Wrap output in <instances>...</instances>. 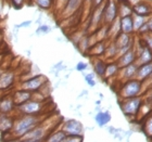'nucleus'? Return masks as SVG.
Instances as JSON below:
<instances>
[{"label": "nucleus", "instance_id": "1", "mask_svg": "<svg viewBox=\"0 0 152 142\" xmlns=\"http://www.w3.org/2000/svg\"><path fill=\"white\" fill-rule=\"evenodd\" d=\"M45 120V117L41 115H20L14 119L12 131L9 133L12 138H22L36 126Z\"/></svg>", "mask_w": 152, "mask_h": 142}, {"label": "nucleus", "instance_id": "2", "mask_svg": "<svg viewBox=\"0 0 152 142\" xmlns=\"http://www.w3.org/2000/svg\"><path fill=\"white\" fill-rule=\"evenodd\" d=\"M143 90L142 82L137 80L136 78L127 80L122 85V87L118 90V98L120 100H125V99H132L140 97L141 92Z\"/></svg>", "mask_w": 152, "mask_h": 142}, {"label": "nucleus", "instance_id": "3", "mask_svg": "<svg viewBox=\"0 0 152 142\" xmlns=\"http://www.w3.org/2000/svg\"><path fill=\"white\" fill-rule=\"evenodd\" d=\"M141 104H142V99L140 97L120 100V106L123 114L127 118H132L133 120L137 119Z\"/></svg>", "mask_w": 152, "mask_h": 142}, {"label": "nucleus", "instance_id": "4", "mask_svg": "<svg viewBox=\"0 0 152 142\" xmlns=\"http://www.w3.org/2000/svg\"><path fill=\"white\" fill-rule=\"evenodd\" d=\"M47 82L48 78L46 76L38 74V75L32 76L31 78L24 80L20 87L22 90H26V91H29L32 93H35V92L39 91L42 87H45V85H47Z\"/></svg>", "mask_w": 152, "mask_h": 142}, {"label": "nucleus", "instance_id": "5", "mask_svg": "<svg viewBox=\"0 0 152 142\" xmlns=\"http://www.w3.org/2000/svg\"><path fill=\"white\" fill-rule=\"evenodd\" d=\"M56 128H52V125H46L45 120L38 126H36L34 129H32L29 133H27L24 137H22V140H41L45 141L47 136L51 131H53Z\"/></svg>", "mask_w": 152, "mask_h": 142}, {"label": "nucleus", "instance_id": "6", "mask_svg": "<svg viewBox=\"0 0 152 142\" xmlns=\"http://www.w3.org/2000/svg\"><path fill=\"white\" fill-rule=\"evenodd\" d=\"M60 128L66 136L84 137V133H85L84 125L79 120L74 119V118L64 120L63 123L61 124Z\"/></svg>", "mask_w": 152, "mask_h": 142}, {"label": "nucleus", "instance_id": "7", "mask_svg": "<svg viewBox=\"0 0 152 142\" xmlns=\"http://www.w3.org/2000/svg\"><path fill=\"white\" fill-rule=\"evenodd\" d=\"M45 103L38 100H29L24 104L16 107V110L21 115H41L44 111Z\"/></svg>", "mask_w": 152, "mask_h": 142}, {"label": "nucleus", "instance_id": "8", "mask_svg": "<svg viewBox=\"0 0 152 142\" xmlns=\"http://www.w3.org/2000/svg\"><path fill=\"white\" fill-rule=\"evenodd\" d=\"M117 17H118V10H117L116 2L113 0H107L104 6V11H103V19H102L103 25L109 26Z\"/></svg>", "mask_w": 152, "mask_h": 142}, {"label": "nucleus", "instance_id": "9", "mask_svg": "<svg viewBox=\"0 0 152 142\" xmlns=\"http://www.w3.org/2000/svg\"><path fill=\"white\" fill-rule=\"evenodd\" d=\"M135 50L137 53V59L135 64L137 66H141V65L152 62V51L149 48H147L143 44L139 48H135Z\"/></svg>", "mask_w": 152, "mask_h": 142}, {"label": "nucleus", "instance_id": "10", "mask_svg": "<svg viewBox=\"0 0 152 142\" xmlns=\"http://www.w3.org/2000/svg\"><path fill=\"white\" fill-rule=\"evenodd\" d=\"M15 82V73L11 70L3 71L0 76V91H7L11 89Z\"/></svg>", "mask_w": 152, "mask_h": 142}, {"label": "nucleus", "instance_id": "11", "mask_svg": "<svg viewBox=\"0 0 152 142\" xmlns=\"http://www.w3.org/2000/svg\"><path fill=\"white\" fill-rule=\"evenodd\" d=\"M136 59H137L136 50H135V48H133V49H130L129 51H127L126 53L120 55V57L115 60V62L117 63V65H118L120 68H123V67H126V66H128V65L134 64L136 62Z\"/></svg>", "mask_w": 152, "mask_h": 142}, {"label": "nucleus", "instance_id": "12", "mask_svg": "<svg viewBox=\"0 0 152 142\" xmlns=\"http://www.w3.org/2000/svg\"><path fill=\"white\" fill-rule=\"evenodd\" d=\"M15 107L12 95H6L0 98V114L10 115Z\"/></svg>", "mask_w": 152, "mask_h": 142}, {"label": "nucleus", "instance_id": "13", "mask_svg": "<svg viewBox=\"0 0 152 142\" xmlns=\"http://www.w3.org/2000/svg\"><path fill=\"white\" fill-rule=\"evenodd\" d=\"M138 70V66L134 63L132 65H128L126 67H123V68H120V72H118V79L121 82H127V80H130V79H134L136 77V73Z\"/></svg>", "mask_w": 152, "mask_h": 142}, {"label": "nucleus", "instance_id": "14", "mask_svg": "<svg viewBox=\"0 0 152 142\" xmlns=\"http://www.w3.org/2000/svg\"><path fill=\"white\" fill-rule=\"evenodd\" d=\"M13 97V101H14V104L15 106H20V105L24 104L27 101L32 100L33 97H34V93L29 91H26V90H22V89H19L12 93Z\"/></svg>", "mask_w": 152, "mask_h": 142}, {"label": "nucleus", "instance_id": "15", "mask_svg": "<svg viewBox=\"0 0 152 142\" xmlns=\"http://www.w3.org/2000/svg\"><path fill=\"white\" fill-rule=\"evenodd\" d=\"M13 116L11 115H6V114H0V133L3 135L10 133L12 131L13 124H14Z\"/></svg>", "mask_w": 152, "mask_h": 142}, {"label": "nucleus", "instance_id": "16", "mask_svg": "<svg viewBox=\"0 0 152 142\" xmlns=\"http://www.w3.org/2000/svg\"><path fill=\"white\" fill-rule=\"evenodd\" d=\"M132 9H133V13L135 15L149 17L152 14L151 6L146 2H138V3H136V4H133V6H132Z\"/></svg>", "mask_w": 152, "mask_h": 142}, {"label": "nucleus", "instance_id": "17", "mask_svg": "<svg viewBox=\"0 0 152 142\" xmlns=\"http://www.w3.org/2000/svg\"><path fill=\"white\" fill-rule=\"evenodd\" d=\"M104 6L105 2L101 3L100 6L96 7L95 11L92 12L91 17H90V26L94 27V28H97L100 23L102 22V19H103V11H104Z\"/></svg>", "mask_w": 152, "mask_h": 142}, {"label": "nucleus", "instance_id": "18", "mask_svg": "<svg viewBox=\"0 0 152 142\" xmlns=\"http://www.w3.org/2000/svg\"><path fill=\"white\" fill-rule=\"evenodd\" d=\"M151 74H152V62H150L148 64L138 66V70H137L136 77L135 78L141 82H145L151 76Z\"/></svg>", "mask_w": 152, "mask_h": 142}, {"label": "nucleus", "instance_id": "19", "mask_svg": "<svg viewBox=\"0 0 152 142\" xmlns=\"http://www.w3.org/2000/svg\"><path fill=\"white\" fill-rule=\"evenodd\" d=\"M108 44H105V40L103 41H98L94 44L88 50L89 55L91 58H100L101 55H104L105 49H107Z\"/></svg>", "mask_w": 152, "mask_h": 142}, {"label": "nucleus", "instance_id": "20", "mask_svg": "<svg viewBox=\"0 0 152 142\" xmlns=\"http://www.w3.org/2000/svg\"><path fill=\"white\" fill-rule=\"evenodd\" d=\"M111 113L110 111H100L95 115V122L100 128H103L111 122Z\"/></svg>", "mask_w": 152, "mask_h": 142}, {"label": "nucleus", "instance_id": "21", "mask_svg": "<svg viewBox=\"0 0 152 142\" xmlns=\"http://www.w3.org/2000/svg\"><path fill=\"white\" fill-rule=\"evenodd\" d=\"M121 24V32L124 34L132 35L134 33V22H133V15L132 16H125L120 19Z\"/></svg>", "mask_w": 152, "mask_h": 142}, {"label": "nucleus", "instance_id": "22", "mask_svg": "<svg viewBox=\"0 0 152 142\" xmlns=\"http://www.w3.org/2000/svg\"><path fill=\"white\" fill-rule=\"evenodd\" d=\"M114 42H115V44H116L118 51H120L121 49H123V48L128 47V46H133L134 44L130 35H128V34H124V33H121L120 35L115 38Z\"/></svg>", "mask_w": 152, "mask_h": 142}, {"label": "nucleus", "instance_id": "23", "mask_svg": "<svg viewBox=\"0 0 152 142\" xmlns=\"http://www.w3.org/2000/svg\"><path fill=\"white\" fill-rule=\"evenodd\" d=\"M92 64H94V71H95L96 75L103 78L105 73V67H107V62L100 59V58H95L92 60Z\"/></svg>", "mask_w": 152, "mask_h": 142}, {"label": "nucleus", "instance_id": "24", "mask_svg": "<svg viewBox=\"0 0 152 142\" xmlns=\"http://www.w3.org/2000/svg\"><path fill=\"white\" fill-rule=\"evenodd\" d=\"M141 131L152 142V113L141 122Z\"/></svg>", "mask_w": 152, "mask_h": 142}, {"label": "nucleus", "instance_id": "25", "mask_svg": "<svg viewBox=\"0 0 152 142\" xmlns=\"http://www.w3.org/2000/svg\"><path fill=\"white\" fill-rule=\"evenodd\" d=\"M65 137H66V135L62 131V129L57 128V129H54L53 131H51L48 135L44 142H62L65 139Z\"/></svg>", "mask_w": 152, "mask_h": 142}, {"label": "nucleus", "instance_id": "26", "mask_svg": "<svg viewBox=\"0 0 152 142\" xmlns=\"http://www.w3.org/2000/svg\"><path fill=\"white\" fill-rule=\"evenodd\" d=\"M83 0H67L65 8L63 10V13H65V16H70L76 12V10L78 9L82 4Z\"/></svg>", "mask_w": 152, "mask_h": 142}, {"label": "nucleus", "instance_id": "27", "mask_svg": "<svg viewBox=\"0 0 152 142\" xmlns=\"http://www.w3.org/2000/svg\"><path fill=\"white\" fill-rule=\"evenodd\" d=\"M118 72H120V67H118V65H117V63L115 61H113L111 63H107L104 77H103V78H105V79L113 78V77L118 75Z\"/></svg>", "mask_w": 152, "mask_h": 142}, {"label": "nucleus", "instance_id": "28", "mask_svg": "<svg viewBox=\"0 0 152 142\" xmlns=\"http://www.w3.org/2000/svg\"><path fill=\"white\" fill-rule=\"evenodd\" d=\"M117 10H118V17H125V16H132L133 15V9L132 6H129V3L127 1H123L120 2V4H117Z\"/></svg>", "mask_w": 152, "mask_h": 142}, {"label": "nucleus", "instance_id": "29", "mask_svg": "<svg viewBox=\"0 0 152 142\" xmlns=\"http://www.w3.org/2000/svg\"><path fill=\"white\" fill-rule=\"evenodd\" d=\"M117 55H118V49H117L116 44L114 42V40H110V42L107 46V49H105L104 52V57L105 59H117Z\"/></svg>", "mask_w": 152, "mask_h": 142}, {"label": "nucleus", "instance_id": "30", "mask_svg": "<svg viewBox=\"0 0 152 142\" xmlns=\"http://www.w3.org/2000/svg\"><path fill=\"white\" fill-rule=\"evenodd\" d=\"M148 21V17L145 16H139V15H133V22H134V32H138L141 26L145 25Z\"/></svg>", "mask_w": 152, "mask_h": 142}, {"label": "nucleus", "instance_id": "31", "mask_svg": "<svg viewBox=\"0 0 152 142\" xmlns=\"http://www.w3.org/2000/svg\"><path fill=\"white\" fill-rule=\"evenodd\" d=\"M35 2L39 8L44 10L50 9L52 7V0H35Z\"/></svg>", "mask_w": 152, "mask_h": 142}, {"label": "nucleus", "instance_id": "32", "mask_svg": "<svg viewBox=\"0 0 152 142\" xmlns=\"http://www.w3.org/2000/svg\"><path fill=\"white\" fill-rule=\"evenodd\" d=\"M51 32V27L48 25H40L36 29V35H47Z\"/></svg>", "mask_w": 152, "mask_h": 142}, {"label": "nucleus", "instance_id": "33", "mask_svg": "<svg viewBox=\"0 0 152 142\" xmlns=\"http://www.w3.org/2000/svg\"><path fill=\"white\" fill-rule=\"evenodd\" d=\"M63 70H65V66L63 65V62H62V61L58 62L57 64H54L53 66L51 67V72H53L56 76L59 75V73H60L61 71H63Z\"/></svg>", "mask_w": 152, "mask_h": 142}, {"label": "nucleus", "instance_id": "34", "mask_svg": "<svg viewBox=\"0 0 152 142\" xmlns=\"http://www.w3.org/2000/svg\"><path fill=\"white\" fill-rule=\"evenodd\" d=\"M85 80L89 87H95L96 84H97V82H96L95 74H94V73H89V74L85 75Z\"/></svg>", "mask_w": 152, "mask_h": 142}, {"label": "nucleus", "instance_id": "35", "mask_svg": "<svg viewBox=\"0 0 152 142\" xmlns=\"http://www.w3.org/2000/svg\"><path fill=\"white\" fill-rule=\"evenodd\" d=\"M142 37H143V44L152 51V34L149 33V34H147V35L142 36Z\"/></svg>", "mask_w": 152, "mask_h": 142}, {"label": "nucleus", "instance_id": "36", "mask_svg": "<svg viewBox=\"0 0 152 142\" xmlns=\"http://www.w3.org/2000/svg\"><path fill=\"white\" fill-rule=\"evenodd\" d=\"M84 141V137H72V136H66L65 139L62 142H83Z\"/></svg>", "mask_w": 152, "mask_h": 142}, {"label": "nucleus", "instance_id": "37", "mask_svg": "<svg viewBox=\"0 0 152 142\" xmlns=\"http://www.w3.org/2000/svg\"><path fill=\"white\" fill-rule=\"evenodd\" d=\"M87 68H88V64L85 62H78L76 65V71H78V72H84Z\"/></svg>", "mask_w": 152, "mask_h": 142}, {"label": "nucleus", "instance_id": "38", "mask_svg": "<svg viewBox=\"0 0 152 142\" xmlns=\"http://www.w3.org/2000/svg\"><path fill=\"white\" fill-rule=\"evenodd\" d=\"M32 25V21H24L21 24H18V25L14 26V28H22V27H28V26Z\"/></svg>", "mask_w": 152, "mask_h": 142}, {"label": "nucleus", "instance_id": "39", "mask_svg": "<svg viewBox=\"0 0 152 142\" xmlns=\"http://www.w3.org/2000/svg\"><path fill=\"white\" fill-rule=\"evenodd\" d=\"M11 1H12L13 6L18 8V9H20L23 6V3H24V0H11Z\"/></svg>", "mask_w": 152, "mask_h": 142}, {"label": "nucleus", "instance_id": "40", "mask_svg": "<svg viewBox=\"0 0 152 142\" xmlns=\"http://www.w3.org/2000/svg\"><path fill=\"white\" fill-rule=\"evenodd\" d=\"M147 25H148V28H149V33L152 34V16L148 17V21H147Z\"/></svg>", "mask_w": 152, "mask_h": 142}, {"label": "nucleus", "instance_id": "41", "mask_svg": "<svg viewBox=\"0 0 152 142\" xmlns=\"http://www.w3.org/2000/svg\"><path fill=\"white\" fill-rule=\"evenodd\" d=\"M3 142H22V139H20V138H12V137H10L9 139H7L6 141Z\"/></svg>", "mask_w": 152, "mask_h": 142}, {"label": "nucleus", "instance_id": "42", "mask_svg": "<svg viewBox=\"0 0 152 142\" xmlns=\"http://www.w3.org/2000/svg\"><path fill=\"white\" fill-rule=\"evenodd\" d=\"M107 129H108L109 133H110L112 135V136H113L114 133H116V129H117V128H115V127H113V126H110V127H108Z\"/></svg>", "mask_w": 152, "mask_h": 142}, {"label": "nucleus", "instance_id": "43", "mask_svg": "<svg viewBox=\"0 0 152 142\" xmlns=\"http://www.w3.org/2000/svg\"><path fill=\"white\" fill-rule=\"evenodd\" d=\"M92 1H94V6H95V8L96 7L100 6L101 3H103V0H92Z\"/></svg>", "mask_w": 152, "mask_h": 142}, {"label": "nucleus", "instance_id": "44", "mask_svg": "<svg viewBox=\"0 0 152 142\" xmlns=\"http://www.w3.org/2000/svg\"><path fill=\"white\" fill-rule=\"evenodd\" d=\"M87 93H88V92H87V90H83V92H82V93H80V95H78V97H79V98H80V97H83V95H87Z\"/></svg>", "mask_w": 152, "mask_h": 142}, {"label": "nucleus", "instance_id": "45", "mask_svg": "<svg viewBox=\"0 0 152 142\" xmlns=\"http://www.w3.org/2000/svg\"><path fill=\"white\" fill-rule=\"evenodd\" d=\"M100 103H101L100 101H97V102H96V104H97V105H100Z\"/></svg>", "mask_w": 152, "mask_h": 142}, {"label": "nucleus", "instance_id": "46", "mask_svg": "<svg viewBox=\"0 0 152 142\" xmlns=\"http://www.w3.org/2000/svg\"><path fill=\"white\" fill-rule=\"evenodd\" d=\"M2 72H3L2 70H0V76H1V74H2Z\"/></svg>", "mask_w": 152, "mask_h": 142}, {"label": "nucleus", "instance_id": "47", "mask_svg": "<svg viewBox=\"0 0 152 142\" xmlns=\"http://www.w3.org/2000/svg\"><path fill=\"white\" fill-rule=\"evenodd\" d=\"M123 1H127V0H120V2H123Z\"/></svg>", "mask_w": 152, "mask_h": 142}, {"label": "nucleus", "instance_id": "48", "mask_svg": "<svg viewBox=\"0 0 152 142\" xmlns=\"http://www.w3.org/2000/svg\"><path fill=\"white\" fill-rule=\"evenodd\" d=\"M151 88H152V87H151Z\"/></svg>", "mask_w": 152, "mask_h": 142}]
</instances>
